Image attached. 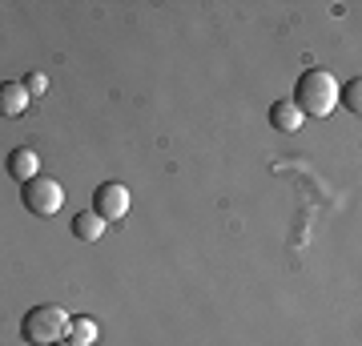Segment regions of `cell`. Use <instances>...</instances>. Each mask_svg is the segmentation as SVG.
Instances as JSON below:
<instances>
[{
	"label": "cell",
	"instance_id": "52a82bcc",
	"mask_svg": "<svg viewBox=\"0 0 362 346\" xmlns=\"http://www.w3.org/2000/svg\"><path fill=\"white\" fill-rule=\"evenodd\" d=\"M270 125L278 129V133H298V129H302V113H298V105L290 101V97L270 105Z\"/></svg>",
	"mask_w": 362,
	"mask_h": 346
},
{
	"label": "cell",
	"instance_id": "9c48e42d",
	"mask_svg": "<svg viewBox=\"0 0 362 346\" xmlns=\"http://www.w3.org/2000/svg\"><path fill=\"white\" fill-rule=\"evenodd\" d=\"M73 346H93L97 342V322L89 318H69V334H65Z\"/></svg>",
	"mask_w": 362,
	"mask_h": 346
},
{
	"label": "cell",
	"instance_id": "6da1fadb",
	"mask_svg": "<svg viewBox=\"0 0 362 346\" xmlns=\"http://www.w3.org/2000/svg\"><path fill=\"white\" fill-rule=\"evenodd\" d=\"M294 105L302 117H326L338 105V81L326 69H306L294 85Z\"/></svg>",
	"mask_w": 362,
	"mask_h": 346
},
{
	"label": "cell",
	"instance_id": "7c38bea8",
	"mask_svg": "<svg viewBox=\"0 0 362 346\" xmlns=\"http://www.w3.org/2000/svg\"><path fill=\"white\" fill-rule=\"evenodd\" d=\"M52 346H73V342H69V338H61V342H52Z\"/></svg>",
	"mask_w": 362,
	"mask_h": 346
},
{
	"label": "cell",
	"instance_id": "277c9868",
	"mask_svg": "<svg viewBox=\"0 0 362 346\" xmlns=\"http://www.w3.org/2000/svg\"><path fill=\"white\" fill-rule=\"evenodd\" d=\"M93 214L109 226V221H121L129 218V190L121 185V181H105V185H97V193H93Z\"/></svg>",
	"mask_w": 362,
	"mask_h": 346
},
{
	"label": "cell",
	"instance_id": "ba28073f",
	"mask_svg": "<svg viewBox=\"0 0 362 346\" xmlns=\"http://www.w3.org/2000/svg\"><path fill=\"white\" fill-rule=\"evenodd\" d=\"M105 233V221L93 214V209H81L77 218H73V238H81V242H97Z\"/></svg>",
	"mask_w": 362,
	"mask_h": 346
},
{
	"label": "cell",
	"instance_id": "3957f363",
	"mask_svg": "<svg viewBox=\"0 0 362 346\" xmlns=\"http://www.w3.org/2000/svg\"><path fill=\"white\" fill-rule=\"evenodd\" d=\"M21 202L33 218H52V214H61V205H65V185L57 178H33L21 185Z\"/></svg>",
	"mask_w": 362,
	"mask_h": 346
},
{
	"label": "cell",
	"instance_id": "30bf717a",
	"mask_svg": "<svg viewBox=\"0 0 362 346\" xmlns=\"http://www.w3.org/2000/svg\"><path fill=\"white\" fill-rule=\"evenodd\" d=\"M362 81L358 77H354V81H350V85H338V101H342V105H346V109H350V113H358V109H362Z\"/></svg>",
	"mask_w": 362,
	"mask_h": 346
},
{
	"label": "cell",
	"instance_id": "5b68a950",
	"mask_svg": "<svg viewBox=\"0 0 362 346\" xmlns=\"http://www.w3.org/2000/svg\"><path fill=\"white\" fill-rule=\"evenodd\" d=\"M4 169H8V178L21 181V185H25V181H33V178L40 173L37 149H33V145H21V149H13V154H8V161H4Z\"/></svg>",
	"mask_w": 362,
	"mask_h": 346
},
{
	"label": "cell",
	"instance_id": "8fae6325",
	"mask_svg": "<svg viewBox=\"0 0 362 346\" xmlns=\"http://www.w3.org/2000/svg\"><path fill=\"white\" fill-rule=\"evenodd\" d=\"M21 85H25L28 97H40V93H49V77H45V73H28Z\"/></svg>",
	"mask_w": 362,
	"mask_h": 346
},
{
	"label": "cell",
	"instance_id": "7a4b0ae2",
	"mask_svg": "<svg viewBox=\"0 0 362 346\" xmlns=\"http://www.w3.org/2000/svg\"><path fill=\"white\" fill-rule=\"evenodd\" d=\"M65 334H69V310L65 306L45 302V306H33L21 318V338L33 346H52V342H61Z\"/></svg>",
	"mask_w": 362,
	"mask_h": 346
},
{
	"label": "cell",
	"instance_id": "8992f818",
	"mask_svg": "<svg viewBox=\"0 0 362 346\" xmlns=\"http://www.w3.org/2000/svg\"><path fill=\"white\" fill-rule=\"evenodd\" d=\"M28 105V93L21 81H0V117H21Z\"/></svg>",
	"mask_w": 362,
	"mask_h": 346
}]
</instances>
